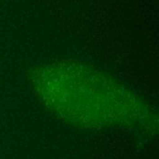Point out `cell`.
I'll return each mask as SVG.
<instances>
[{"label": "cell", "instance_id": "1", "mask_svg": "<svg viewBox=\"0 0 159 159\" xmlns=\"http://www.w3.org/2000/svg\"><path fill=\"white\" fill-rule=\"evenodd\" d=\"M32 90L57 116L77 126L105 128L137 121L141 98L125 85L85 64L59 61L30 73Z\"/></svg>", "mask_w": 159, "mask_h": 159}]
</instances>
